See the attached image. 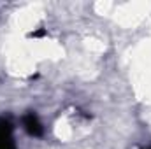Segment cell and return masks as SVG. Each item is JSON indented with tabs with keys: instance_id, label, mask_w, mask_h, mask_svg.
Here are the masks:
<instances>
[{
	"instance_id": "3",
	"label": "cell",
	"mask_w": 151,
	"mask_h": 149,
	"mask_svg": "<svg viewBox=\"0 0 151 149\" xmlns=\"http://www.w3.org/2000/svg\"><path fill=\"white\" fill-rule=\"evenodd\" d=\"M44 35H47V30H46V28H40V30H35V32L30 34V37H34V39L44 37Z\"/></svg>"
},
{
	"instance_id": "4",
	"label": "cell",
	"mask_w": 151,
	"mask_h": 149,
	"mask_svg": "<svg viewBox=\"0 0 151 149\" xmlns=\"http://www.w3.org/2000/svg\"><path fill=\"white\" fill-rule=\"evenodd\" d=\"M146 149H151V146H150V148H146Z\"/></svg>"
},
{
	"instance_id": "1",
	"label": "cell",
	"mask_w": 151,
	"mask_h": 149,
	"mask_svg": "<svg viewBox=\"0 0 151 149\" xmlns=\"http://www.w3.org/2000/svg\"><path fill=\"white\" fill-rule=\"evenodd\" d=\"M0 149H16L12 139V123L9 119H0Z\"/></svg>"
},
{
	"instance_id": "2",
	"label": "cell",
	"mask_w": 151,
	"mask_h": 149,
	"mask_svg": "<svg viewBox=\"0 0 151 149\" xmlns=\"http://www.w3.org/2000/svg\"><path fill=\"white\" fill-rule=\"evenodd\" d=\"M23 125H25L27 133L32 135V137H40V135L44 133V128H42V125H40V121H39V117H37L35 112L30 111L28 114H25V117H23Z\"/></svg>"
}]
</instances>
